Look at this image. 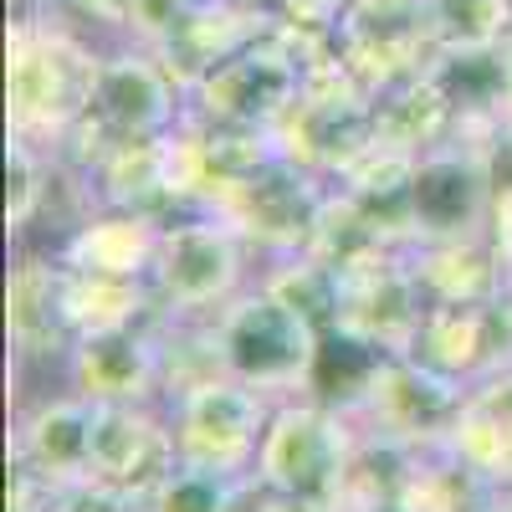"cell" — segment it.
<instances>
[{"mask_svg": "<svg viewBox=\"0 0 512 512\" xmlns=\"http://www.w3.org/2000/svg\"><path fill=\"white\" fill-rule=\"evenodd\" d=\"M323 349V328L297 313L287 297H277L267 282L236 292L210 323V354L216 369L272 395H308V379Z\"/></svg>", "mask_w": 512, "mask_h": 512, "instance_id": "obj_1", "label": "cell"}, {"mask_svg": "<svg viewBox=\"0 0 512 512\" xmlns=\"http://www.w3.org/2000/svg\"><path fill=\"white\" fill-rule=\"evenodd\" d=\"M98 67H103V57L67 26L16 21L11 26V67H6L11 134L36 139L41 149L62 144L93 103Z\"/></svg>", "mask_w": 512, "mask_h": 512, "instance_id": "obj_2", "label": "cell"}, {"mask_svg": "<svg viewBox=\"0 0 512 512\" xmlns=\"http://www.w3.org/2000/svg\"><path fill=\"white\" fill-rule=\"evenodd\" d=\"M354 451H359V431H354L349 410H338L318 395H297V400L272 405L251 477L267 492L338 502V492L349 482Z\"/></svg>", "mask_w": 512, "mask_h": 512, "instance_id": "obj_3", "label": "cell"}, {"mask_svg": "<svg viewBox=\"0 0 512 512\" xmlns=\"http://www.w3.org/2000/svg\"><path fill=\"white\" fill-rule=\"evenodd\" d=\"M267 420H272V405L262 390H251V384L231 374H205L185 384V390H175V410H169L175 456L226 477H251Z\"/></svg>", "mask_w": 512, "mask_h": 512, "instance_id": "obj_4", "label": "cell"}, {"mask_svg": "<svg viewBox=\"0 0 512 512\" xmlns=\"http://www.w3.org/2000/svg\"><path fill=\"white\" fill-rule=\"evenodd\" d=\"M492 205H497L492 144L446 139L436 149L415 154V175H410V246L487 236Z\"/></svg>", "mask_w": 512, "mask_h": 512, "instance_id": "obj_5", "label": "cell"}, {"mask_svg": "<svg viewBox=\"0 0 512 512\" xmlns=\"http://www.w3.org/2000/svg\"><path fill=\"white\" fill-rule=\"evenodd\" d=\"M246 231L210 205L205 216L190 221H169L159 236V262H154V287L169 303V313H221L231 297L241 292V256Z\"/></svg>", "mask_w": 512, "mask_h": 512, "instance_id": "obj_6", "label": "cell"}, {"mask_svg": "<svg viewBox=\"0 0 512 512\" xmlns=\"http://www.w3.org/2000/svg\"><path fill=\"white\" fill-rule=\"evenodd\" d=\"M180 93H185V82L169 72V62L154 47L113 52V57H103L93 103L77 123L93 128L103 154L113 144L169 139V128L180 123Z\"/></svg>", "mask_w": 512, "mask_h": 512, "instance_id": "obj_7", "label": "cell"}, {"mask_svg": "<svg viewBox=\"0 0 512 512\" xmlns=\"http://www.w3.org/2000/svg\"><path fill=\"white\" fill-rule=\"evenodd\" d=\"M461 400H466V384L441 374L436 364H425L420 354H384L364 400L349 415L364 420L369 436H390L425 451V446H446Z\"/></svg>", "mask_w": 512, "mask_h": 512, "instance_id": "obj_8", "label": "cell"}, {"mask_svg": "<svg viewBox=\"0 0 512 512\" xmlns=\"http://www.w3.org/2000/svg\"><path fill=\"white\" fill-rule=\"evenodd\" d=\"M67 379L93 405H154V395L169 390L164 344L139 323L77 333L67 354Z\"/></svg>", "mask_w": 512, "mask_h": 512, "instance_id": "obj_9", "label": "cell"}, {"mask_svg": "<svg viewBox=\"0 0 512 512\" xmlns=\"http://www.w3.org/2000/svg\"><path fill=\"white\" fill-rule=\"evenodd\" d=\"M175 461V431L149 405H98L93 487H108L139 507Z\"/></svg>", "mask_w": 512, "mask_h": 512, "instance_id": "obj_10", "label": "cell"}, {"mask_svg": "<svg viewBox=\"0 0 512 512\" xmlns=\"http://www.w3.org/2000/svg\"><path fill=\"white\" fill-rule=\"evenodd\" d=\"M93 431H98V405L67 390L57 400H41L21 420L11 456L26 461L47 492L93 487Z\"/></svg>", "mask_w": 512, "mask_h": 512, "instance_id": "obj_11", "label": "cell"}, {"mask_svg": "<svg viewBox=\"0 0 512 512\" xmlns=\"http://www.w3.org/2000/svg\"><path fill=\"white\" fill-rule=\"evenodd\" d=\"M441 451L487 492H512V369L466 384V400Z\"/></svg>", "mask_w": 512, "mask_h": 512, "instance_id": "obj_12", "label": "cell"}, {"mask_svg": "<svg viewBox=\"0 0 512 512\" xmlns=\"http://www.w3.org/2000/svg\"><path fill=\"white\" fill-rule=\"evenodd\" d=\"M6 323H11V344L26 359H67L77 344V328L67 313V262H41L26 256L11 272L6 292Z\"/></svg>", "mask_w": 512, "mask_h": 512, "instance_id": "obj_13", "label": "cell"}, {"mask_svg": "<svg viewBox=\"0 0 512 512\" xmlns=\"http://www.w3.org/2000/svg\"><path fill=\"white\" fill-rule=\"evenodd\" d=\"M159 236H164V226L149 210L118 205L108 216H93L72 231V241L62 246V262L72 272L144 282V277H154V262H159Z\"/></svg>", "mask_w": 512, "mask_h": 512, "instance_id": "obj_14", "label": "cell"}, {"mask_svg": "<svg viewBox=\"0 0 512 512\" xmlns=\"http://www.w3.org/2000/svg\"><path fill=\"white\" fill-rule=\"evenodd\" d=\"M256 477H226L210 466L175 461L159 477V487L139 502V512H251Z\"/></svg>", "mask_w": 512, "mask_h": 512, "instance_id": "obj_15", "label": "cell"}, {"mask_svg": "<svg viewBox=\"0 0 512 512\" xmlns=\"http://www.w3.org/2000/svg\"><path fill=\"white\" fill-rule=\"evenodd\" d=\"M436 47H502L512 36V0H420Z\"/></svg>", "mask_w": 512, "mask_h": 512, "instance_id": "obj_16", "label": "cell"}, {"mask_svg": "<svg viewBox=\"0 0 512 512\" xmlns=\"http://www.w3.org/2000/svg\"><path fill=\"white\" fill-rule=\"evenodd\" d=\"M67 313H72V328H77V333L139 323V318H144V282L98 277V272H72V267H67Z\"/></svg>", "mask_w": 512, "mask_h": 512, "instance_id": "obj_17", "label": "cell"}, {"mask_svg": "<svg viewBox=\"0 0 512 512\" xmlns=\"http://www.w3.org/2000/svg\"><path fill=\"white\" fill-rule=\"evenodd\" d=\"M47 149H41L36 139H21L11 134L6 144V226L11 231H26L41 205H47Z\"/></svg>", "mask_w": 512, "mask_h": 512, "instance_id": "obj_18", "label": "cell"}, {"mask_svg": "<svg viewBox=\"0 0 512 512\" xmlns=\"http://www.w3.org/2000/svg\"><path fill=\"white\" fill-rule=\"evenodd\" d=\"M251 512H338V507H333V502H318V497H292V492H267V487H256Z\"/></svg>", "mask_w": 512, "mask_h": 512, "instance_id": "obj_19", "label": "cell"}, {"mask_svg": "<svg viewBox=\"0 0 512 512\" xmlns=\"http://www.w3.org/2000/svg\"><path fill=\"white\" fill-rule=\"evenodd\" d=\"M72 6H77L82 16L113 21V26H128V16H134V0H72Z\"/></svg>", "mask_w": 512, "mask_h": 512, "instance_id": "obj_20", "label": "cell"}, {"mask_svg": "<svg viewBox=\"0 0 512 512\" xmlns=\"http://www.w3.org/2000/svg\"><path fill=\"white\" fill-rule=\"evenodd\" d=\"M507 123H512V36H507Z\"/></svg>", "mask_w": 512, "mask_h": 512, "instance_id": "obj_21", "label": "cell"}, {"mask_svg": "<svg viewBox=\"0 0 512 512\" xmlns=\"http://www.w3.org/2000/svg\"><path fill=\"white\" fill-rule=\"evenodd\" d=\"M487 512H512V492H497V497L487 502Z\"/></svg>", "mask_w": 512, "mask_h": 512, "instance_id": "obj_22", "label": "cell"}, {"mask_svg": "<svg viewBox=\"0 0 512 512\" xmlns=\"http://www.w3.org/2000/svg\"><path fill=\"white\" fill-rule=\"evenodd\" d=\"M251 6H256V0H251Z\"/></svg>", "mask_w": 512, "mask_h": 512, "instance_id": "obj_23", "label": "cell"}]
</instances>
